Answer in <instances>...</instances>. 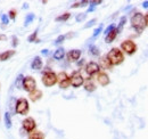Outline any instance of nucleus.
<instances>
[{
	"mask_svg": "<svg viewBox=\"0 0 148 139\" xmlns=\"http://www.w3.org/2000/svg\"><path fill=\"white\" fill-rule=\"evenodd\" d=\"M22 128L26 131V132H32L36 130L37 128V123H36V120L33 118H26L24 119L23 122H22Z\"/></svg>",
	"mask_w": 148,
	"mask_h": 139,
	"instance_id": "1a4fd4ad",
	"label": "nucleus"
},
{
	"mask_svg": "<svg viewBox=\"0 0 148 139\" xmlns=\"http://www.w3.org/2000/svg\"><path fill=\"white\" fill-rule=\"evenodd\" d=\"M144 16H145V25H146V28H148V13Z\"/></svg>",
	"mask_w": 148,
	"mask_h": 139,
	"instance_id": "4c0bfd02",
	"label": "nucleus"
},
{
	"mask_svg": "<svg viewBox=\"0 0 148 139\" xmlns=\"http://www.w3.org/2000/svg\"><path fill=\"white\" fill-rule=\"evenodd\" d=\"M81 54H82V52L80 49H72V50H70V52H67V55H66L67 61L69 62H77L80 59V57H81Z\"/></svg>",
	"mask_w": 148,
	"mask_h": 139,
	"instance_id": "f8f14e48",
	"label": "nucleus"
},
{
	"mask_svg": "<svg viewBox=\"0 0 148 139\" xmlns=\"http://www.w3.org/2000/svg\"><path fill=\"white\" fill-rule=\"evenodd\" d=\"M9 19H15L16 18V10H9Z\"/></svg>",
	"mask_w": 148,
	"mask_h": 139,
	"instance_id": "f704fd0d",
	"label": "nucleus"
},
{
	"mask_svg": "<svg viewBox=\"0 0 148 139\" xmlns=\"http://www.w3.org/2000/svg\"><path fill=\"white\" fill-rule=\"evenodd\" d=\"M30 111V104L26 98H18L15 104V112L19 115H26Z\"/></svg>",
	"mask_w": 148,
	"mask_h": 139,
	"instance_id": "20e7f679",
	"label": "nucleus"
},
{
	"mask_svg": "<svg viewBox=\"0 0 148 139\" xmlns=\"http://www.w3.org/2000/svg\"><path fill=\"white\" fill-rule=\"evenodd\" d=\"M42 65H43V62H42V59H41L40 56H36L32 59V62H31V69L36 70V71L42 69Z\"/></svg>",
	"mask_w": 148,
	"mask_h": 139,
	"instance_id": "ddd939ff",
	"label": "nucleus"
},
{
	"mask_svg": "<svg viewBox=\"0 0 148 139\" xmlns=\"http://www.w3.org/2000/svg\"><path fill=\"white\" fill-rule=\"evenodd\" d=\"M99 67L103 70H110L112 67L111 63L108 62V59L106 58V56H103L100 59H99Z\"/></svg>",
	"mask_w": 148,
	"mask_h": 139,
	"instance_id": "f3484780",
	"label": "nucleus"
},
{
	"mask_svg": "<svg viewBox=\"0 0 148 139\" xmlns=\"http://www.w3.org/2000/svg\"><path fill=\"white\" fill-rule=\"evenodd\" d=\"M70 83L73 88H80L84 83V78L79 71H74L70 75Z\"/></svg>",
	"mask_w": 148,
	"mask_h": 139,
	"instance_id": "39448f33",
	"label": "nucleus"
},
{
	"mask_svg": "<svg viewBox=\"0 0 148 139\" xmlns=\"http://www.w3.org/2000/svg\"><path fill=\"white\" fill-rule=\"evenodd\" d=\"M53 56H54V58H55L56 61H62V59L65 57V49H64L63 47L57 48Z\"/></svg>",
	"mask_w": 148,
	"mask_h": 139,
	"instance_id": "a211bd4d",
	"label": "nucleus"
},
{
	"mask_svg": "<svg viewBox=\"0 0 148 139\" xmlns=\"http://www.w3.org/2000/svg\"><path fill=\"white\" fill-rule=\"evenodd\" d=\"M96 22H97V19L96 18H92V19H90L86 25H84V29H89V28H91V26H93L95 24H96Z\"/></svg>",
	"mask_w": 148,
	"mask_h": 139,
	"instance_id": "473e14b6",
	"label": "nucleus"
},
{
	"mask_svg": "<svg viewBox=\"0 0 148 139\" xmlns=\"http://www.w3.org/2000/svg\"><path fill=\"white\" fill-rule=\"evenodd\" d=\"M15 54H16L15 50H6V52H0V62H6L10 59Z\"/></svg>",
	"mask_w": 148,
	"mask_h": 139,
	"instance_id": "2eb2a0df",
	"label": "nucleus"
},
{
	"mask_svg": "<svg viewBox=\"0 0 148 139\" xmlns=\"http://www.w3.org/2000/svg\"><path fill=\"white\" fill-rule=\"evenodd\" d=\"M100 32H103V24H100L95 31H93V34H92V38H97L98 35L100 34Z\"/></svg>",
	"mask_w": 148,
	"mask_h": 139,
	"instance_id": "2f4dec72",
	"label": "nucleus"
},
{
	"mask_svg": "<svg viewBox=\"0 0 148 139\" xmlns=\"http://www.w3.org/2000/svg\"><path fill=\"white\" fill-rule=\"evenodd\" d=\"M83 87H84V90L88 91V92H93L96 90V85L93 83V81L91 79H88L87 81H84Z\"/></svg>",
	"mask_w": 148,
	"mask_h": 139,
	"instance_id": "dca6fc26",
	"label": "nucleus"
},
{
	"mask_svg": "<svg viewBox=\"0 0 148 139\" xmlns=\"http://www.w3.org/2000/svg\"><path fill=\"white\" fill-rule=\"evenodd\" d=\"M89 54L93 57H98L100 55V49L96 45H90L89 46Z\"/></svg>",
	"mask_w": 148,
	"mask_h": 139,
	"instance_id": "412c9836",
	"label": "nucleus"
},
{
	"mask_svg": "<svg viewBox=\"0 0 148 139\" xmlns=\"http://www.w3.org/2000/svg\"><path fill=\"white\" fill-rule=\"evenodd\" d=\"M29 98H30V100H31V102L36 103V102L40 100V99L42 98V91H41V90H39V89L33 90L32 92H30V94H29Z\"/></svg>",
	"mask_w": 148,
	"mask_h": 139,
	"instance_id": "4468645a",
	"label": "nucleus"
},
{
	"mask_svg": "<svg viewBox=\"0 0 148 139\" xmlns=\"http://www.w3.org/2000/svg\"><path fill=\"white\" fill-rule=\"evenodd\" d=\"M89 3V1H80V2H75L71 6V8H77V7H84Z\"/></svg>",
	"mask_w": 148,
	"mask_h": 139,
	"instance_id": "cd10ccee",
	"label": "nucleus"
},
{
	"mask_svg": "<svg viewBox=\"0 0 148 139\" xmlns=\"http://www.w3.org/2000/svg\"><path fill=\"white\" fill-rule=\"evenodd\" d=\"M23 79H24L23 74H18V76L16 78V81H15V86H16V88H18V89H21V88H22Z\"/></svg>",
	"mask_w": 148,
	"mask_h": 139,
	"instance_id": "bb28decb",
	"label": "nucleus"
},
{
	"mask_svg": "<svg viewBox=\"0 0 148 139\" xmlns=\"http://www.w3.org/2000/svg\"><path fill=\"white\" fill-rule=\"evenodd\" d=\"M101 2H103L101 0H98V1H89V5H90V6H93V7H96V6L100 5Z\"/></svg>",
	"mask_w": 148,
	"mask_h": 139,
	"instance_id": "c9c22d12",
	"label": "nucleus"
},
{
	"mask_svg": "<svg viewBox=\"0 0 148 139\" xmlns=\"http://www.w3.org/2000/svg\"><path fill=\"white\" fill-rule=\"evenodd\" d=\"M22 87L25 91H27L30 94V92H32L33 90L37 89V81L33 76H24Z\"/></svg>",
	"mask_w": 148,
	"mask_h": 139,
	"instance_id": "0eeeda50",
	"label": "nucleus"
},
{
	"mask_svg": "<svg viewBox=\"0 0 148 139\" xmlns=\"http://www.w3.org/2000/svg\"><path fill=\"white\" fill-rule=\"evenodd\" d=\"M48 54V49H43L42 50V55H47Z\"/></svg>",
	"mask_w": 148,
	"mask_h": 139,
	"instance_id": "a19ab883",
	"label": "nucleus"
},
{
	"mask_svg": "<svg viewBox=\"0 0 148 139\" xmlns=\"http://www.w3.org/2000/svg\"><path fill=\"white\" fill-rule=\"evenodd\" d=\"M121 52H125L129 56H132L134 52H137V45L132 40H124L121 43Z\"/></svg>",
	"mask_w": 148,
	"mask_h": 139,
	"instance_id": "423d86ee",
	"label": "nucleus"
},
{
	"mask_svg": "<svg viewBox=\"0 0 148 139\" xmlns=\"http://www.w3.org/2000/svg\"><path fill=\"white\" fill-rule=\"evenodd\" d=\"M57 82L59 85L60 89H66L71 86L70 83V76L66 72H59L57 74Z\"/></svg>",
	"mask_w": 148,
	"mask_h": 139,
	"instance_id": "6e6552de",
	"label": "nucleus"
},
{
	"mask_svg": "<svg viewBox=\"0 0 148 139\" xmlns=\"http://www.w3.org/2000/svg\"><path fill=\"white\" fill-rule=\"evenodd\" d=\"M29 139H45V135L41 131H32L29 133Z\"/></svg>",
	"mask_w": 148,
	"mask_h": 139,
	"instance_id": "4be33fe9",
	"label": "nucleus"
},
{
	"mask_svg": "<svg viewBox=\"0 0 148 139\" xmlns=\"http://www.w3.org/2000/svg\"><path fill=\"white\" fill-rule=\"evenodd\" d=\"M125 23H127V16H122V17L120 18L119 25H117V28H116V31H117V33H120V32L123 30V28H124Z\"/></svg>",
	"mask_w": 148,
	"mask_h": 139,
	"instance_id": "b1692460",
	"label": "nucleus"
},
{
	"mask_svg": "<svg viewBox=\"0 0 148 139\" xmlns=\"http://www.w3.org/2000/svg\"><path fill=\"white\" fill-rule=\"evenodd\" d=\"M3 122H5V127L9 130V129H12V114L9 113V112H5V114H3Z\"/></svg>",
	"mask_w": 148,
	"mask_h": 139,
	"instance_id": "6ab92c4d",
	"label": "nucleus"
},
{
	"mask_svg": "<svg viewBox=\"0 0 148 139\" xmlns=\"http://www.w3.org/2000/svg\"><path fill=\"white\" fill-rule=\"evenodd\" d=\"M17 45H18V39H17L16 36H13V46L16 47Z\"/></svg>",
	"mask_w": 148,
	"mask_h": 139,
	"instance_id": "e433bc0d",
	"label": "nucleus"
},
{
	"mask_svg": "<svg viewBox=\"0 0 148 139\" xmlns=\"http://www.w3.org/2000/svg\"><path fill=\"white\" fill-rule=\"evenodd\" d=\"M43 86L47 88L54 87L57 83V74L53 71H47L42 74V79H41Z\"/></svg>",
	"mask_w": 148,
	"mask_h": 139,
	"instance_id": "7ed1b4c3",
	"label": "nucleus"
},
{
	"mask_svg": "<svg viewBox=\"0 0 148 139\" xmlns=\"http://www.w3.org/2000/svg\"><path fill=\"white\" fill-rule=\"evenodd\" d=\"M143 7L147 9L148 8V1H144V2H143Z\"/></svg>",
	"mask_w": 148,
	"mask_h": 139,
	"instance_id": "ea45409f",
	"label": "nucleus"
},
{
	"mask_svg": "<svg viewBox=\"0 0 148 139\" xmlns=\"http://www.w3.org/2000/svg\"><path fill=\"white\" fill-rule=\"evenodd\" d=\"M115 28H116V26H115V24H111V25H108V26L106 28V30L104 31V34H105V35H107V34H108V33H110V32H111L112 30H114Z\"/></svg>",
	"mask_w": 148,
	"mask_h": 139,
	"instance_id": "72a5a7b5",
	"label": "nucleus"
},
{
	"mask_svg": "<svg viewBox=\"0 0 148 139\" xmlns=\"http://www.w3.org/2000/svg\"><path fill=\"white\" fill-rule=\"evenodd\" d=\"M7 39V36L5 34H0V41H5Z\"/></svg>",
	"mask_w": 148,
	"mask_h": 139,
	"instance_id": "58836bf2",
	"label": "nucleus"
},
{
	"mask_svg": "<svg viewBox=\"0 0 148 139\" xmlns=\"http://www.w3.org/2000/svg\"><path fill=\"white\" fill-rule=\"evenodd\" d=\"M84 70H86V73L89 76L96 75V74H98L100 72V67H99L98 63H96V62H89V63H87Z\"/></svg>",
	"mask_w": 148,
	"mask_h": 139,
	"instance_id": "9d476101",
	"label": "nucleus"
},
{
	"mask_svg": "<svg viewBox=\"0 0 148 139\" xmlns=\"http://www.w3.org/2000/svg\"><path fill=\"white\" fill-rule=\"evenodd\" d=\"M36 19V15L33 13H29L26 16H25V21H24V26H29L33 21Z\"/></svg>",
	"mask_w": 148,
	"mask_h": 139,
	"instance_id": "5701e85b",
	"label": "nucleus"
},
{
	"mask_svg": "<svg viewBox=\"0 0 148 139\" xmlns=\"http://www.w3.org/2000/svg\"><path fill=\"white\" fill-rule=\"evenodd\" d=\"M27 41H29V42H39V41H40V40L38 39V29L27 38Z\"/></svg>",
	"mask_w": 148,
	"mask_h": 139,
	"instance_id": "a878e982",
	"label": "nucleus"
},
{
	"mask_svg": "<svg viewBox=\"0 0 148 139\" xmlns=\"http://www.w3.org/2000/svg\"><path fill=\"white\" fill-rule=\"evenodd\" d=\"M0 18H1V23L2 24H5V25H8L9 24V17H8L7 14H1Z\"/></svg>",
	"mask_w": 148,
	"mask_h": 139,
	"instance_id": "c756f323",
	"label": "nucleus"
},
{
	"mask_svg": "<svg viewBox=\"0 0 148 139\" xmlns=\"http://www.w3.org/2000/svg\"><path fill=\"white\" fill-rule=\"evenodd\" d=\"M130 23H131L132 29H134L136 32H138L139 34H140V33L145 30V28H146V25H145V16H144V14H141V13H139V12L134 13V14L131 16Z\"/></svg>",
	"mask_w": 148,
	"mask_h": 139,
	"instance_id": "f03ea898",
	"label": "nucleus"
},
{
	"mask_svg": "<svg viewBox=\"0 0 148 139\" xmlns=\"http://www.w3.org/2000/svg\"><path fill=\"white\" fill-rule=\"evenodd\" d=\"M70 17H71V14H70V13H64V14L57 16V17L55 18V21L56 22H66Z\"/></svg>",
	"mask_w": 148,
	"mask_h": 139,
	"instance_id": "393cba45",
	"label": "nucleus"
},
{
	"mask_svg": "<svg viewBox=\"0 0 148 139\" xmlns=\"http://www.w3.org/2000/svg\"><path fill=\"white\" fill-rule=\"evenodd\" d=\"M97 82H98L101 87H106V86H108V85L111 83V79H110V76H108L107 73H105V72H99V73L97 74Z\"/></svg>",
	"mask_w": 148,
	"mask_h": 139,
	"instance_id": "9b49d317",
	"label": "nucleus"
},
{
	"mask_svg": "<svg viewBox=\"0 0 148 139\" xmlns=\"http://www.w3.org/2000/svg\"><path fill=\"white\" fill-rule=\"evenodd\" d=\"M65 39H66V35H65V34H60L55 40V42H54V43H55V45H60V43H63V42L65 41Z\"/></svg>",
	"mask_w": 148,
	"mask_h": 139,
	"instance_id": "7c9ffc66",
	"label": "nucleus"
},
{
	"mask_svg": "<svg viewBox=\"0 0 148 139\" xmlns=\"http://www.w3.org/2000/svg\"><path fill=\"white\" fill-rule=\"evenodd\" d=\"M106 58L108 59V62L111 63L112 66L121 65L124 62V55L121 52L120 48H112L111 50L107 52Z\"/></svg>",
	"mask_w": 148,
	"mask_h": 139,
	"instance_id": "f257e3e1",
	"label": "nucleus"
},
{
	"mask_svg": "<svg viewBox=\"0 0 148 139\" xmlns=\"http://www.w3.org/2000/svg\"><path fill=\"white\" fill-rule=\"evenodd\" d=\"M117 34H119V33H117L116 28H115L114 30H112L108 34L105 35V42H106V43H112V42L115 40V38H116V35Z\"/></svg>",
	"mask_w": 148,
	"mask_h": 139,
	"instance_id": "aec40b11",
	"label": "nucleus"
},
{
	"mask_svg": "<svg viewBox=\"0 0 148 139\" xmlns=\"http://www.w3.org/2000/svg\"><path fill=\"white\" fill-rule=\"evenodd\" d=\"M87 13H80V14H77L76 15V17H75V19H76V22H83L84 19H86V17H87Z\"/></svg>",
	"mask_w": 148,
	"mask_h": 139,
	"instance_id": "c85d7f7f",
	"label": "nucleus"
}]
</instances>
